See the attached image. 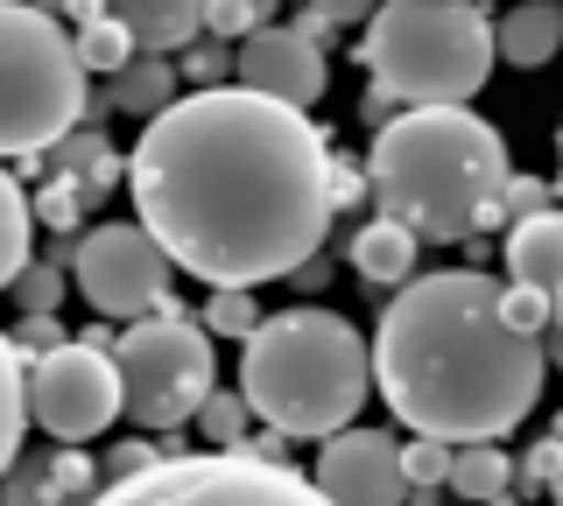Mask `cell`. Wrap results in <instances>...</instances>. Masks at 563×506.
Segmentation results:
<instances>
[{
	"mask_svg": "<svg viewBox=\"0 0 563 506\" xmlns=\"http://www.w3.org/2000/svg\"><path fill=\"white\" fill-rule=\"evenodd\" d=\"M141 233L205 289L296 282L331 239L324 127L261 92H184L128 155Z\"/></svg>",
	"mask_w": 563,
	"mask_h": 506,
	"instance_id": "cell-1",
	"label": "cell"
},
{
	"mask_svg": "<svg viewBox=\"0 0 563 506\" xmlns=\"http://www.w3.org/2000/svg\"><path fill=\"white\" fill-rule=\"evenodd\" d=\"M500 282L479 268L416 274L374 324V387L401 429L444 450H479L521 429L542 401L536 338H521L500 310Z\"/></svg>",
	"mask_w": 563,
	"mask_h": 506,
	"instance_id": "cell-2",
	"label": "cell"
},
{
	"mask_svg": "<svg viewBox=\"0 0 563 506\" xmlns=\"http://www.w3.org/2000/svg\"><path fill=\"white\" fill-rule=\"evenodd\" d=\"M507 148L500 127L472 106H430V113H395L366 148V190L380 218L409 225L416 239L457 247L500 225V190H507Z\"/></svg>",
	"mask_w": 563,
	"mask_h": 506,
	"instance_id": "cell-3",
	"label": "cell"
},
{
	"mask_svg": "<svg viewBox=\"0 0 563 506\" xmlns=\"http://www.w3.org/2000/svg\"><path fill=\"white\" fill-rule=\"evenodd\" d=\"M374 394V345L339 310H282L261 317V330L240 352V401L275 436H331L360 429V408Z\"/></svg>",
	"mask_w": 563,
	"mask_h": 506,
	"instance_id": "cell-4",
	"label": "cell"
},
{
	"mask_svg": "<svg viewBox=\"0 0 563 506\" xmlns=\"http://www.w3.org/2000/svg\"><path fill=\"white\" fill-rule=\"evenodd\" d=\"M360 64L374 78V99L387 106H472V92H486L493 64V14L479 0H395V8L366 14Z\"/></svg>",
	"mask_w": 563,
	"mask_h": 506,
	"instance_id": "cell-5",
	"label": "cell"
},
{
	"mask_svg": "<svg viewBox=\"0 0 563 506\" xmlns=\"http://www.w3.org/2000/svg\"><path fill=\"white\" fill-rule=\"evenodd\" d=\"M85 113V64L70 29L49 8L0 0V155H49L78 134Z\"/></svg>",
	"mask_w": 563,
	"mask_h": 506,
	"instance_id": "cell-6",
	"label": "cell"
},
{
	"mask_svg": "<svg viewBox=\"0 0 563 506\" xmlns=\"http://www.w3.org/2000/svg\"><path fill=\"white\" fill-rule=\"evenodd\" d=\"M113 366H120V415L148 436H176L211 401V330L184 310L128 324L113 338Z\"/></svg>",
	"mask_w": 563,
	"mask_h": 506,
	"instance_id": "cell-7",
	"label": "cell"
},
{
	"mask_svg": "<svg viewBox=\"0 0 563 506\" xmlns=\"http://www.w3.org/2000/svg\"><path fill=\"white\" fill-rule=\"evenodd\" d=\"M92 506H331L303 471L246 458V450H190L120 485H99Z\"/></svg>",
	"mask_w": 563,
	"mask_h": 506,
	"instance_id": "cell-8",
	"label": "cell"
},
{
	"mask_svg": "<svg viewBox=\"0 0 563 506\" xmlns=\"http://www.w3.org/2000/svg\"><path fill=\"white\" fill-rule=\"evenodd\" d=\"M70 282L78 295L99 310V317H128V324H148L176 310V260L141 233V218H113V225H92L70 254Z\"/></svg>",
	"mask_w": 563,
	"mask_h": 506,
	"instance_id": "cell-9",
	"label": "cell"
},
{
	"mask_svg": "<svg viewBox=\"0 0 563 506\" xmlns=\"http://www.w3.org/2000/svg\"><path fill=\"white\" fill-rule=\"evenodd\" d=\"M29 423L57 450H85L120 423V366L99 345H57L49 359H29Z\"/></svg>",
	"mask_w": 563,
	"mask_h": 506,
	"instance_id": "cell-10",
	"label": "cell"
},
{
	"mask_svg": "<svg viewBox=\"0 0 563 506\" xmlns=\"http://www.w3.org/2000/svg\"><path fill=\"white\" fill-rule=\"evenodd\" d=\"M310 485L331 506H401L409 479H401V443L387 429H345L331 443H317Z\"/></svg>",
	"mask_w": 563,
	"mask_h": 506,
	"instance_id": "cell-11",
	"label": "cell"
},
{
	"mask_svg": "<svg viewBox=\"0 0 563 506\" xmlns=\"http://www.w3.org/2000/svg\"><path fill=\"white\" fill-rule=\"evenodd\" d=\"M324 49H317L310 36H296V22H268L261 36H246L233 49V85L240 92H261L275 99V106H296L310 113L317 99H324Z\"/></svg>",
	"mask_w": 563,
	"mask_h": 506,
	"instance_id": "cell-12",
	"label": "cell"
},
{
	"mask_svg": "<svg viewBox=\"0 0 563 506\" xmlns=\"http://www.w3.org/2000/svg\"><path fill=\"white\" fill-rule=\"evenodd\" d=\"M106 471L85 450H22L14 471L0 479V506H92Z\"/></svg>",
	"mask_w": 563,
	"mask_h": 506,
	"instance_id": "cell-13",
	"label": "cell"
},
{
	"mask_svg": "<svg viewBox=\"0 0 563 506\" xmlns=\"http://www.w3.org/2000/svg\"><path fill=\"white\" fill-rule=\"evenodd\" d=\"M106 14L128 29V43L141 49V57H184V49L205 36V8L198 0H113Z\"/></svg>",
	"mask_w": 563,
	"mask_h": 506,
	"instance_id": "cell-14",
	"label": "cell"
},
{
	"mask_svg": "<svg viewBox=\"0 0 563 506\" xmlns=\"http://www.w3.org/2000/svg\"><path fill=\"white\" fill-rule=\"evenodd\" d=\"M507 274H515V289H536L550 303H563V212L556 204L507 233Z\"/></svg>",
	"mask_w": 563,
	"mask_h": 506,
	"instance_id": "cell-15",
	"label": "cell"
},
{
	"mask_svg": "<svg viewBox=\"0 0 563 506\" xmlns=\"http://www.w3.org/2000/svg\"><path fill=\"white\" fill-rule=\"evenodd\" d=\"M43 162H49V183H57V190H70L78 204H99L106 190L120 183V155H113V142H106V134H92V127L64 134V142L49 148Z\"/></svg>",
	"mask_w": 563,
	"mask_h": 506,
	"instance_id": "cell-16",
	"label": "cell"
},
{
	"mask_svg": "<svg viewBox=\"0 0 563 506\" xmlns=\"http://www.w3.org/2000/svg\"><path fill=\"white\" fill-rule=\"evenodd\" d=\"M493 49H500L515 71H542L563 49V8L556 0H521V8L493 14Z\"/></svg>",
	"mask_w": 563,
	"mask_h": 506,
	"instance_id": "cell-17",
	"label": "cell"
},
{
	"mask_svg": "<svg viewBox=\"0 0 563 506\" xmlns=\"http://www.w3.org/2000/svg\"><path fill=\"white\" fill-rule=\"evenodd\" d=\"M416 247L422 239L409 233V225H395V218H366L360 233H352V268H360V282H374V289H409L416 282Z\"/></svg>",
	"mask_w": 563,
	"mask_h": 506,
	"instance_id": "cell-18",
	"label": "cell"
},
{
	"mask_svg": "<svg viewBox=\"0 0 563 506\" xmlns=\"http://www.w3.org/2000/svg\"><path fill=\"white\" fill-rule=\"evenodd\" d=\"M106 99L113 113H134V120H163L176 99H184V78H176V57H134L120 78H106Z\"/></svg>",
	"mask_w": 563,
	"mask_h": 506,
	"instance_id": "cell-19",
	"label": "cell"
},
{
	"mask_svg": "<svg viewBox=\"0 0 563 506\" xmlns=\"http://www.w3.org/2000/svg\"><path fill=\"white\" fill-rule=\"evenodd\" d=\"M451 493L465 506H500L515 499V458L500 443H479V450H451Z\"/></svg>",
	"mask_w": 563,
	"mask_h": 506,
	"instance_id": "cell-20",
	"label": "cell"
},
{
	"mask_svg": "<svg viewBox=\"0 0 563 506\" xmlns=\"http://www.w3.org/2000/svg\"><path fill=\"white\" fill-rule=\"evenodd\" d=\"M22 429H29V359L14 352V338L0 330V479L22 458Z\"/></svg>",
	"mask_w": 563,
	"mask_h": 506,
	"instance_id": "cell-21",
	"label": "cell"
},
{
	"mask_svg": "<svg viewBox=\"0 0 563 506\" xmlns=\"http://www.w3.org/2000/svg\"><path fill=\"white\" fill-rule=\"evenodd\" d=\"M29 239H35V204H29V190L0 169V289H14L22 282V268H29Z\"/></svg>",
	"mask_w": 563,
	"mask_h": 506,
	"instance_id": "cell-22",
	"label": "cell"
},
{
	"mask_svg": "<svg viewBox=\"0 0 563 506\" xmlns=\"http://www.w3.org/2000/svg\"><path fill=\"white\" fill-rule=\"evenodd\" d=\"M70 43H78V64H85V78H120V71H128V64L141 57V49L128 43V29H120L113 14H99V22H85V29H78Z\"/></svg>",
	"mask_w": 563,
	"mask_h": 506,
	"instance_id": "cell-23",
	"label": "cell"
},
{
	"mask_svg": "<svg viewBox=\"0 0 563 506\" xmlns=\"http://www.w3.org/2000/svg\"><path fill=\"white\" fill-rule=\"evenodd\" d=\"M246 423H254V408H246L240 394H225V387H211V401L198 408V436H205L211 450H246V443H254V429H246Z\"/></svg>",
	"mask_w": 563,
	"mask_h": 506,
	"instance_id": "cell-24",
	"label": "cell"
},
{
	"mask_svg": "<svg viewBox=\"0 0 563 506\" xmlns=\"http://www.w3.org/2000/svg\"><path fill=\"white\" fill-rule=\"evenodd\" d=\"M198 317H205V330H211V338H254V330H261V303H254V295H246V289H211V303L198 310Z\"/></svg>",
	"mask_w": 563,
	"mask_h": 506,
	"instance_id": "cell-25",
	"label": "cell"
},
{
	"mask_svg": "<svg viewBox=\"0 0 563 506\" xmlns=\"http://www.w3.org/2000/svg\"><path fill=\"white\" fill-rule=\"evenodd\" d=\"M64 268H57V260H29V268H22V282H14L8 295H14V303H22V317H57V310H64Z\"/></svg>",
	"mask_w": 563,
	"mask_h": 506,
	"instance_id": "cell-26",
	"label": "cell"
},
{
	"mask_svg": "<svg viewBox=\"0 0 563 506\" xmlns=\"http://www.w3.org/2000/svg\"><path fill=\"white\" fill-rule=\"evenodd\" d=\"M401 479H409V499H437L451 485V450L444 443H401Z\"/></svg>",
	"mask_w": 563,
	"mask_h": 506,
	"instance_id": "cell-27",
	"label": "cell"
},
{
	"mask_svg": "<svg viewBox=\"0 0 563 506\" xmlns=\"http://www.w3.org/2000/svg\"><path fill=\"white\" fill-rule=\"evenodd\" d=\"M176 78H184V92H219V85L233 78V49L198 36V43L184 49V64H176Z\"/></svg>",
	"mask_w": 563,
	"mask_h": 506,
	"instance_id": "cell-28",
	"label": "cell"
},
{
	"mask_svg": "<svg viewBox=\"0 0 563 506\" xmlns=\"http://www.w3.org/2000/svg\"><path fill=\"white\" fill-rule=\"evenodd\" d=\"M268 29V8H254V0H211L205 8V36L211 43H246V36H261Z\"/></svg>",
	"mask_w": 563,
	"mask_h": 506,
	"instance_id": "cell-29",
	"label": "cell"
},
{
	"mask_svg": "<svg viewBox=\"0 0 563 506\" xmlns=\"http://www.w3.org/2000/svg\"><path fill=\"white\" fill-rule=\"evenodd\" d=\"M500 310H507V324H515L521 338H536V345L550 338V317H556V303H550V295H536V289H515V282H507Z\"/></svg>",
	"mask_w": 563,
	"mask_h": 506,
	"instance_id": "cell-30",
	"label": "cell"
},
{
	"mask_svg": "<svg viewBox=\"0 0 563 506\" xmlns=\"http://www.w3.org/2000/svg\"><path fill=\"white\" fill-rule=\"evenodd\" d=\"M550 212V183L542 177H507V190H500V225L515 233V225H528V218H542Z\"/></svg>",
	"mask_w": 563,
	"mask_h": 506,
	"instance_id": "cell-31",
	"label": "cell"
},
{
	"mask_svg": "<svg viewBox=\"0 0 563 506\" xmlns=\"http://www.w3.org/2000/svg\"><path fill=\"white\" fill-rule=\"evenodd\" d=\"M345 22H366V14H360V8H345V0H310V8L296 14V36H310L317 49H324Z\"/></svg>",
	"mask_w": 563,
	"mask_h": 506,
	"instance_id": "cell-32",
	"label": "cell"
},
{
	"mask_svg": "<svg viewBox=\"0 0 563 506\" xmlns=\"http://www.w3.org/2000/svg\"><path fill=\"white\" fill-rule=\"evenodd\" d=\"M8 338H14V352H22V359H29V352H35V359H49V352H57V345H70L57 317H22V324L8 330Z\"/></svg>",
	"mask_w": 563,
	"mask_h": 506,
	"instance_id": "cell-33",
	"label": "cell"
},
{
	"mask_svg": "<svg viewBox=\"0 0 563 506\" xmlns=\"http://www.w3.org/2000/svg\"><path fill=\"white\" fill-rule=\"evenodd\" d=\"M35 218L49 225V233H78V218H85V204L70 198V190H57V183H43V198H35Z\"/></svg>",
	"mask_w": 563,
	"mask_h": 506,
	"instance_id": "cell-34",
	"label": "cell"
},
{
	"mask_svg": "<svg viewBox=\"0 0 563 506\" xmlns=\"http://www.w3.org/2000/svg\"><path fill=\"white\" fill-rule=\"evenodd\" d=\"M169 450H155V443H120L113 458H106L99 471H106V485H120V479H134V471H148V464H163Z\"/></svg>",
	"mask_w": 563,
	"mask_h": 506,
	"instance_id": "cell-35",
	"label": "cell"
},
{
	"mask_svg": "<svg viewBox=\"0 0 563 506\" xmlns=\"http://www.w3.org/2000/svg\"><path fill=\"white\" fill-rule=\"evenodd\" d=\"M360 183H366L360 169H339V162H331V212H345V204L360 198Z\"/></svg>",
	"mask_w": 563,
	"mask_h": 506,
	"instance_id": "cell-36",
	"label": "cell"
},
{
	"mask_svg": "<svg viewBox=\"0 0 563 506\" xmlns=\"http://www.w3.org/2000/svg\"><path fill=\"white\" fill-rule=\"evenodd\" d=\"M550 450H556V471H550V506H563V423L550 429Z\"/></svg>",
	"mask_w": 563,
	"mask_h": 506,
	"instance_id": "cell-37",
	"label": "cell"
},
{
	"mask_svg": "<svg viewBox=\"0 0 563 506\" xmlns=\"http://www.w3.org/2000/svg\"><path fill=\"white\" fill-rule=\"evenodd\" d=\"M542 359L563 366V303H556V317H550V338H542Z\"/></svg>",
	"mask_w": 563,
	"mask_h": 506,
	"instance_id": "cell-38",
	"label": "cell"
},
{
	"mask_svg": "<svg viewBox=\"0 0 563 506\" xmlns=\"http://www.w3.org/2000/svg\"><path fill=\"white\" fill-rule=\"evenodd\" d=\"M556 162H563V127H556Z\"/></svg>",
	"mask_w": 563,
	"mask_h": 506,
	"instance_id": "cell-39",
	"label": "cell"
}]
</instances>
